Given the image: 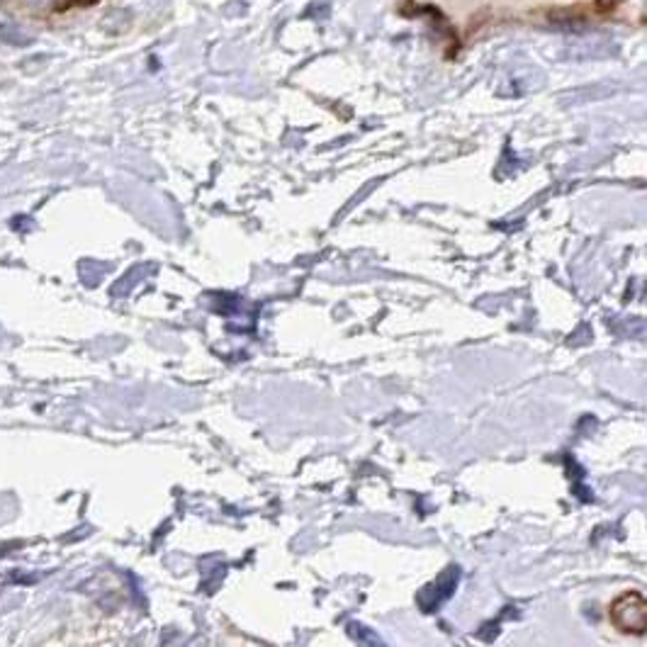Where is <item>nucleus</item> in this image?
<instances>
[{
	"label": "nucleus",
	"instance_id": "1",
	"mask_svg": "<svg viewBox=\"0 0 647 647\" xmlns=\"http://www.w3.org/2000/svg\"><path fill=\"white\" fill-rule=\"evenodd\" d=\"M609 618L613 628L623 635H645L647 630V604L640 592L618 594L609 606Z\"/></svg>",
	"mask_w": 647,
	"mask_h": 647
}]
</instances>
